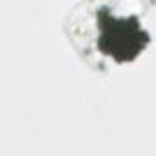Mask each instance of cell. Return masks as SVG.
<instances>
[{
    "label": "cell",
    "mask_w": 156,
    "mask_h": 156,
    "mask_svg": "<svg viewBox=\"0 0 156 156\" xmlns=\"http://www.w3.org/2000/svg\"><path fill=\"white\" fill-rule=\"evenodd\" d=\"M83 9L87 22L83 39L90 42L83 46V51L92 46L99 55L116 62H129L138 57L149 35L136 15H119L116 2L110 4V0H88Z\"/></svg>",
    "instance_id": "6da1fadb"
}]
</instances>
